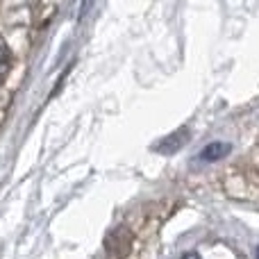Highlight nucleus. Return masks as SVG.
Masks as SVG:
<instances>
[{
  "instance_id": "obj_1",
  "label": "nucleus",
  "mask_w": 259,
  "mask_h": 259,
  "mask_svg": "<svg viewBox=\"0 0 259 259\" xmlns=\"http://www.w3.org/2000/svg\"><path fill=\"white\" fill-rule=\"evenodd\" d=\"M230 150H232V146H230V143H225V141L207 143L205 150L200 152V159L202 161H219V159H223V157L228 155Z\"/></svg>"
},
{
  "instance_id": "obj_2",
  "label": "nucleus",
  "mask_w": 259,
  "mask_h": 259,
  "mask_svg": "<svg viewBox=\"0 0 259 259\" xmlns=\"http://www.w3.org/2000/svg\"><path fill=\"white\" fill-rule=\"evenodd\" d=\"M257 259H259V248H257Z\"/></svg>"
}]
</instances>
